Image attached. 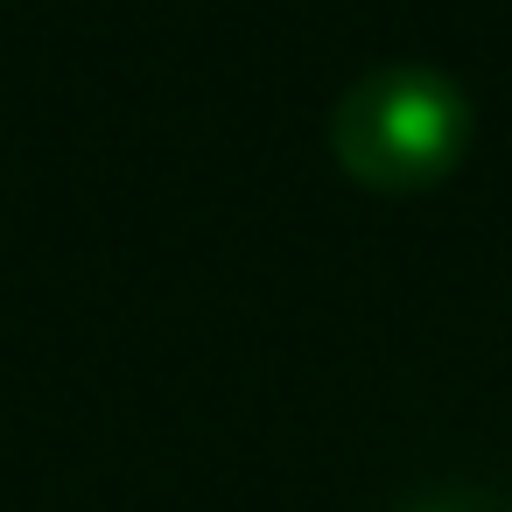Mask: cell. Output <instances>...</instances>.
Segmentation results:
<instances>
[{
    "label": "cell",
    "mask_w": 512,
    "mask_h": 512,
    "mask_svg": "<svg viewBox=\"0 0 512 512\" xmlns=\"http://www.w3.org/2000/svg\"><path fill=\"white\" fill-rule=\"evenodd\" d=\"M470 155V99L428 64H379L330 106V162L372 197H421Z\"/></svg>",
    "instance_id": "cell-1"
},
{
    "label": "cell",
    "mask_w": 512,
    "mask_h": 512,
    "mask_svg": "<svg viewBox=\"0 0 512 512\" xmlns=\"http://www.w3.org/2000/svg\"><path fill=\"white\" fill-rule=\"evenodd\" d=\"M449 512H484V505L477 498H449Z\"/></svg>",
    "instance_id": "cell-2"
}]
</instances>
